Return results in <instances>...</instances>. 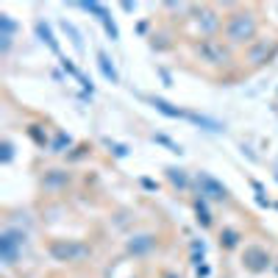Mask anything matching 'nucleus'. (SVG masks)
<instances>
[{"label":"nucleus","mask_w":278,"mask_h":278,"mask_svg":"<svg viewBox=\"0 0 278 278\" xmlns=\"http://www.w3.org/2000/svg\"><path fill=\"white\" fill-rule=\"evenodd\" d=\"M253 31H256L253 20H248L242 14H236L234 20L228 22V39L231 42H248L250 36H253Z\"/></svg>","instance_id":"nucleus-1"},{"label":"nucleus","mask_w":278,"mask_h":278,"mask_svg":"<svg viewBox=\"0 0 278 278\" xmlns=\"http://www.w3.org/2000/svg\"><path fill=\"white\" fill-rule=\"evenodd\" d=\"M100 67H103L106 78H111V81H117V72H114V67H109V59H106L103 53H100Z\"/></svg>","instance_id":"nucleus-3"},{"label":"nucleus","mask_w":278,"mask_h":278,"mask_svg":"<svg viewBox=\"0 0 278 278\" xmlns=\"http://www.w3.org/2000/svg\"><path fill=\"white\" fill-rule=\"evenodd\" d=\"M198 53L206 56L211 64H222V62H225V50H222V45H220V42H214V39H206L201 48H198Z\"/></svg>","instance_id":"nucleus-2"}]
</instances>
